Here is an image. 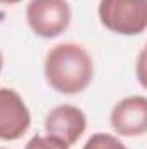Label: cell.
<instances>
[{
  "label": "cell",
  "instance_id": "6",
  "mask_svg": "<svg viewBox=\"0 0 147 149\" xmlns=\"http://www.w3.org/2000/svg\"><path fill=\"white\" fill-rule=\"evenodd\" d=\"M111 125L123 137H139L147 130V99L144 95H130L114 104Z\"/></svg>",
  "mask_w": 147,
  "mask_h": 149
},
{
  "label": "cell",
  "instance_id": "9",
  "mask_svg": "<svg viewBox=\"0 0 147 149\" xmlns=\"http://www.w3.org/2000/svg\"><path fill=\"white\" fill-rule=\"evenodd\" d=\"M21 0H0V3H5V5H14V3H19Z\"/></svg>",
  "mask_w": 147,
  "mask_h": 149
},
{
  "label": "cell",
  "instance_id": "7",
  "mask_svg": "<svg viewBox=\"0 0 147 149\" xmlns=\"http://www.w3.org/2000/svg\"><path fill=\"white\" fill-rule=\"evenodd\" d=\"M83 149H128L118 137L111 134H94L87 142Z\"/></svg>",
  "mask_w": 147,
  "mask_h": 149
},
{
  "label": "cell",
  "instance_id": "4",
  "mask_svg": "<svg viewBox=\"0 0 147 149\" xmlns=\"http://www.w3.org/2000/svg\"><path fill=\"white\" fill-rule=\"evenodd\" d=\"M31 125V114L23 97L7 87L0 88V139L17 141Z\"/></svg>",
  "mask_w": 147,
  "mask_h": 149
},
{
  "label": "cell",
  "instance_id": "8",
  "mask_svg": "<svg viewBox=\"0 0 147 149\" xmlns=\"http://www.w3.org/2000/svg\"><path fill=\"white\" fill-rule=\"evenodd\" d=\"M24 149H69V146L52 135H35L28 141Z\"/></svg>",
  "mask_w": 147,
  "mask_h": 149
},
{
  "label": "cell",
  "instance_id": "10",
  "mask_svg": "<svg viewBox=\"0 0 147 149\" xmlns=\"http://www.w3.org/2000/svg\"><path fill=\"white\" fill-rule=\"evenodd\" d=\"M2 66H3V56H2V52H0V71H2Z\"/></svg>",
  "mask_w": 147,
  "mask_h": 149
},
{
  "label": "cell",
  "instance_id": "11",
  "mask_svg": "<svg viewBox=\"0 0 147 149\" xmlns=\"http://www.w3.org/2000/svg\"><path fill=\"white\" fill-rule=\"evenodd\" d=\"M0 149H7V148H0Z\"/></svg>",
  "mask_w": 147,
  "mask_h": 149
},
{
  "label": "cell",
  "instance_id": "2",
  "mask_svg": "<svg viewBox=\"0 0 147 149\" xmlns=\"http://www.w3.org/2000/svg\"><path fill=\"white\" fill-rule=\"evenodd\" d=\"M99 19L109 31L135 37L147 28V0H101Z\"/></svg>",
  "mask_w": 147,
  "mask_h": 149
},
{
  "label": "cell",
  "instance_id": "5",
  "mask_svg": "<svg viewBox=\"0 0 147 149\" xmlns=\"http://www.w3.org/2000/svg\"><path fill=\"white\" fill-rule=\"evenodd\" d=\"M87 130V116L78 106L61 104L50 109L45 118L47 135L57 137L68 146H73Z\"/></svg>",
  "mask_w": 147,
  "mask_h": 149
},
{
  "label": "cell",
  "instance_id": "3",
  "mask_svg": "<svg viewBox=\"0 0 147 149\" xmlns=\"http://www.w3.org/2000/svg\"><path fill=\"white\" fill-rule=\"evenodd\" d=\"M26 21L37 37L55 38L69 28L71 7L68 0H30Z\"/></svg>",
  "mask_w": 147,
  "mask_h": 149
},
{
  "label": "cell",
  "instance_id": "1",
  "mask_svg": "<svg viewBox=\"0 0 147 149\" xmlns=\"http://www.w3.org/2000/svg\"><path fill=\"white\" fill-rule=\"evenodd\" d=\"M47 83L61 94L83 92L94 78V61L85 47L73 42L54 45L43 63Z\"/></svg>",
  "mask_w": 147,
  "mask_h": 149
}]
</instances>
